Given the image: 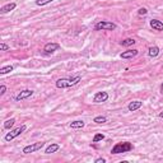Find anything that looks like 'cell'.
Here are the masks:
<instances>
[{
  "instance_id": "6da1fadb",
  "label": "cell",
  "mask_w": 163,
  "mask_h": 163,
  "mask_svg": "<svg viewBox=\"0 0 163 163\" xmlns=\"http://www.w3.org/2000/svg\"><path fill=\"white\" fill-rule=\"evenodd\" d=\"M82 80V76H75V78H63L56 80V87L58 88H69V87H73L75 84H78Z\"/></svg>"
},
{
  "instance_id": "7a4b0ae2",
  "label": "cell",
  "mask_w": 163,
  "mask_h": 163,
  "mask_svg": "<svg viewBox=\"0 0 163 163\" xmlns=\"http://www.w3.org/2000/svg\"><path fill=\"white\" fill-rule=\"evenodd\" d=\"M132 150V144L129 141H121V143H117L112 147L111 153L112 154H120V153H126V152H130Z\"/></svg>"
},
{
  "instance_id": "3957f363",
  "label": "cell",
  "mask_w": 163,
  "mask_h": 163,
  "mask_svg": "<svg viewBox=\"0 0 163 163\" xmlns=\"http://www.w3.org/2000/svg\"><path fill=\"white\" fill-rule=\"evenodd\" d=\"M96 31H112V29H116L117 25L112 22H107V20H101L96 24Z\"/></svg>"
},
{
  "instance_id": "277c9868",
  "label": "cell",
  "mask_w": 163,
  "mask_h": 163,
  "mask_svg": "<svg viewBox=\"0 0 163 163\" xmlns=\"http://www.w3.org/2000/svg\"><path fill=\"white\" fill-rule=\"evenodd\" d=\"M25 129H27V126H25V125L19 126V127H17V129H14V130H12L10 132H8V134L5 135V138H4V139L7 140V141L13 140L14 138H17V136H19L20 134H22V132H24V131H25Z\"/></svg>"
},
{
  "instance_id": "5b68a950",
  "label": "cell",
  "mask_w": 163,
  "mask_h": 163,
  "mask_svg": "<svg viewBox=\"0 0 163 163\" xmlns=\"http://www.w3.org/2000/svg\"><path fill=\"white\" fill-rule=\"evenodd\" d=\"M45 147V143H34V144H31V145H27L23 148V153L24 154H29V153H33V152H37L40 150L41 148Z\"/></svg>"
},
{
  "instance_id": "8992f818",
  "label": "cell",
  "mask_w": 163,
  "mask_h": 163,
  "mask_svg": "<svg viewBox=\"0 0 163 163\" xmlns=\"http://www.w3.org/2000/svg\"><path fill=\"white\" fill-rule=\"evenodd\" d=\"M108 99V93L107 92H97L93 97V102L94 103H102Z\"/></svg>"
},
{
  "instance_id": "52a82bcc",
  "label": "cell",
  "mask_w": 163,
  "mask_h": 163,
  "mask_svg": "<svg viewBox=\"0 0 163 163\" xmlns=\"http://www.w3.org/2000/svg\"><path fill=\"white\" fill-rule=\"evenodd\" d=\"M60 49V45L59 43H55V42H50V43H46L45 47H43V51L46 54H52L55 51H58Z\"/></svg>"
},
{
  "instance_id": "ba28073f",
  "label": "cell",
  "mask_w": 163,
  "mask_h": 163,
  "mask_svg": "<svg viewBox=\"0 0 163 163\" xmlns=\"http://www.w3.org/2000/svg\"><path fill=\"white\" fill-rule=\"evenodd\" d=\"M32 94H33V90L32 89H24V90L19 92V93L15 96V99H17V101H22V99L28 98V97H31Z\"/></svg>"
},
{
  "instance_id": "9c48e42d",
  "label": "cell",
  "mask_w": 163,
  "mask_h": 163,
  "mask_svg": "<svg viewBox=\"0 0 163 163\" xmlns=\"http://www.w3.org/2000/svg\"><path fill=\"white\" fill-rule=\"evenodd\" d=\"M136 55H138V50H127L120 55V58L121 59H132V58H135Z\"/></svg>"
},
{
  "instance_id": "30bf717a",
  "label": "cell",
  "mask_w": 163,
  "mask_h": 163,
  "mask_svg": "<svg viewBox=\"0 0 163 163\" xmlns=\"http://www.w3.org/2000/svg\"><path fill=\"white\" fill-rule=\"evenodd\" d=\"M150 27H152L153 29L162 32V31H163V23L161 22V20H158V19H152V20H150Z\"/></svg>"
},
{
  "instance_id": "8fae6325",
  "label": "cell",
  "mask_w": 163,
  "mask_h": 163,
  "mask_svg": "<svg viewBox=\"0 0 163 163\" xmlns=\"http://www.w3.org/2000/svg\"><path fill=\"white\" fill-rule=\"evenodd\" d=\"M15 7H17V4H15V3H9L7 5H4V7H1V9H0V13L5 14V13H8V12H12V10L15 9Z\"/></svg>"
},
{
  "instance_id": "7c38bea8",
  "label": "cell",
  "mask_w": 163,
  "mask_h": 163,
  "mask_svg": "<svg viewBox=\"0 0 163 163\" xmlns=\"http://www.w3.org/2000/svg\"><path fill=\"white\" fill-rule=\"evenodd\" d=\"M141 102L140 101H132L129 103V106H127V108H129V111H136V110H139L140 107H141Z\"/></svg>"
},
{
  "instance_id": "4fadbf2b",
  "label": "cell",
  "mask_w": 163,
  "mask_h": 163,
  "mask_svg": "<svg viewBox=\"0 0 163 163\" xmlns=\"http://www.w3.org/2000/svg\"><path fill=\"white\" fill-rule=\"evenodd\" d=\"M84 125H85V122L83 120H76V121L70 122L71 129H82V127H84Z\"/></svg>"
},
{
  "instance_id": "5bb4252c",
  "label": "cell",
  "mask_w": 163,
  "mask_h": 163,
  "mask_svg": "<svg viewBox=\"0 0 163 163\" xmlns=\"http://www.w3.org/2000/svg\"><path fill=\"white\" fill-rule=\"evenodd\" d=\"M59 148H60V145H59V144H55V143H54V144H51V145H49L47 148H46L45 153H46V154H51V153L58 152Z\"/></svg>"
},
{
  "instance_id": "9a60e30c",
  "label": "cell",
  "mask_w": 163,
  "mask_h": 163,
  "mask_svg": "<svg viewBox=\"0 0 163 163\" xmlns=\"http://www.w3.org/2000/svg\"><path fill=\"white\" fill-rule=\"evenodd\" d=\"M158 54H159V47L158 46H152L149 49V52H148L150 58H156V56H158Z\"/></svg>"
},
{
  "instance_id": "2e32d148",
  "label": "cell",
  "mask_w": 163,
  "mask_h": 163,
  "mask_svg": "<svg viewBox=\"0 0 163 163\" xmlns=\"http://www.w3.org/2000/svg\"><path fill=\"white\" fill-rule=\"evenodd\" d=\"M10 71H13V66L12 65H7V66H3L1 69H0V74L4 75V74H8Z\"/></svg>"
},
{
  "instance_id": "e0dca14e",
  "label": "cell",
  "mask_w": 163,
  "mask_h": 163,
  "mask_svg": "<svg viewBox=\"0 0 163 163\" xmlns=\"http://www.w3.org/2000/svg\"><path fill=\"white\" fill-rule=\"evenodd\" d=\"M135 42H136V41H135L134 38H126V40H124V41H121V45H122V46H126V47H127V46H132Z\"/></svg>"
},
{
  "instance_id": "ac0fdd59",
  "label": "cell",
  "mask_w": 163,
  "mask_h": 163,
  "mask_svg": "<svg viewBox=\"0 0 163 163\" xmlns=\"http://www.w3.org/2000/svg\"><path fill=\"white\" fill-rule=\"evenodd\" d=\"M15 124V119H9L4 122V129H10Z\"/></svg>"
},
{
  "instance_id": "d6986e66",
  "label": "cell",
  "mask_w": 163,
  "mask_h": 163,
  "mask_svg": "<svg viewBox=\"0 0 163 163\" xmlns=\"http://www.w3.org/2000/svg\"><path fill=\"white\" fill-rule=\"evenodd\" d=\"M93 121L96 122V124H105V122H107V119L105 116H97L93 119Z\"/></svg>"
},
{
  "instance_id": "ffe728a7",
  "label": "cell",
  "mask_w": 163,
  "mask_h": 163,
  "mask_svg": "<svg viewBox=\"0 0 163 163\" xmlns=\"http://www.w3.org/2000/svg\"><path fill=\"white\" fill-rule=\"evenodd\" d=\"M51 1H54V0H36V4H37L38 7H43L46 4H50Z\"/></svg>"
},
{
  "instance_id": "44dd1931",
  "label": "cell",
  "mask_w": 163,
  "mask_h": 163,
  "mask_svg": "<svg viewBox=\"0 0 163 163\" xmlns=\"http://www.w3.org/2000/svg\"><path fill=\"white\" fill-rule=\"evenodd\" d=\"M105 139V136H103V134H97V135H94V138H93V143H97V141H101V140H103Z\"/></svg>"
},
{
  "instance_id": "7402d4cb",
  "label": "cell",
  "mask_w": 163,
  "mask_h": 163,
  "mask_svg": "<svg viewBox=\"0 0 163 163\" xmlns=\"http://www.w3.org/2000/svg\"><path fill=\"white\" fill-rule=\"evenodd\" d=\"M147 13H148V10L145 8H140L139 10H138V14H139V15H145Z\"/></svg>"
},
{
  "instance_id": "603a6c76",
  "label": "cell",
  "mask_w": 163,
  "mask_h": 163,
  "mask_svg": "<svg viewBox=\"0 0 163 163\" xmlns=\"http://www.w3.org/2000/svg\"><path fill=\"white\" fill-rule=\"evenodd\" d=\"M0 50H1V51H8L9 46L7 43H0Z\"/></svg>"
},
{
  "instance_id": "cb8c5ba5",
  "label": "cell",
  "mask_w": 163,
  "mask_h": 163,
  "mask_svg": "<svg viewBox=\"0 0 163 163\" xmlns=\"http://www.w3.org/2000/svg\"><path fill=\"white\" fill-rule=\"evenodd\" d=\"M5 90H7V87H5L4 84H3V85H0V94L3 96V94L5 93Z\"/></svg>"
},
{
  "instance_id": "d4e9b609",
  "label": "cell",
  "mask_w": 163,
  "mask_h": 163,
  "mask_svg": "<svg viewBox=\"0 0 163 163\" xmlns=\"http://www.w3.org/2000/svg\"><path fill=\"white\" fill-rule=\"evenodd\" d=\"M96 163H105L106 162V159H105V158H97V159L94 161Z\"/></svg>"
},
{
  "instance_id": "484cf974",
  "label": "cell",
  "mask_w": 163,
  "mask_h": 163,
  "mask_svg": "<svg viewBox=\"0 0 163 163\" xmlns=\"http://www.w3.org/2000/svg\"><path fill=\"white\" fill-rule=\"evenodd\" d=\"M161 93L163 94V83H162V85H161Z\"/></svg>"
},
{
  "instance_id": "4316f807",
  "label": "cell",
  "mask_w": 163,
  "mask_h": 163,
  "mask_svg": "<svg viewBox=\"0 0 163 163\" xmlns=\"http://www.w3.org/2000/svg\"><path fill=\"white\" fill-rule=\"evenodd\" d=\"M159 117H162V119H163V111H162L161 114H159Z\"/></svg>"
}]
</instances>
